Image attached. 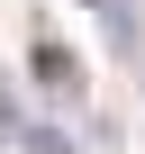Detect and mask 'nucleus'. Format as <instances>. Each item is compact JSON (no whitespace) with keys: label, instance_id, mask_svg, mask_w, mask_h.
<instances>
[{"label":"nucleus","instance_id":"nucleus-1","mask_svg":"<svg viewBox=\"0 0 145 154\" xmlns=\"http://www.w3.org/2000/svg\"><path fill=\"white\" fill-rule=\"evenodd\" d=\"M36 82H45V91H63V100H72V91H82V63H72V54H63V45H45V54H36Z\"/></svg>","mask_w":145,"mask_h":154},{"label":"nucleus","instance_id":"nucleus-2","mask_svg":"<svg viewBox=\"0 0 145 154\" xmlns=\"http://www.w3.org/2000/svg\"><path fill=\"white\" fill-rule=\"evenodd\" d=\"M27 154H72V145H63L54 127H36V136H27Z\"/></svg>","mask_w":145,"mask_h":154},{"label":"nucleus","instance_id":"nucleus-3","mask_svg":"<svg viewBox=\"0 0 145 154\" xmlns=\"http://www.w3.org/2000/svg\"><path fill=\"white\" fill-rule=\"evenodd\" d=\"M82 9H109V0H82Z\"/></svg>","mask_w":145,"mask_h":154}]
</instances>
